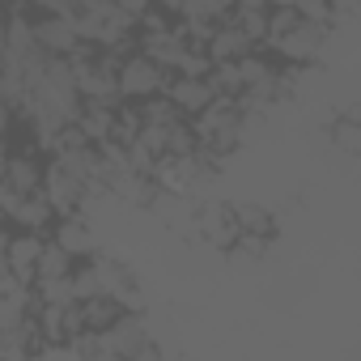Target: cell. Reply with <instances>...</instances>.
<instances>
[{
  "label": "cell",
  "mask_w": 361,
  "mask_h": 361,
  "mask_svg": "<svg viewBox=\"0 0 361 361\" xmlns=\"http://www.w3.org/2000/svg\"><path fill=\"white\" fill-rule=\"evenodd\" d=\"M196 140H200V157H209L213 166L226 161L243 140H247V115L234 98H217L200 119H192Z\"/></svg>",
  "instance_id": "cell-1"
},
{
  "label": "cell",
  "mask_w": 361,
  "mask_h": 361,
  "mask_svg": "<svg viewBox=\"0 0 361 361\" xmlns=\"http://www.w3.org/2000/svg\"><path fill=\"white\" fill-rule=\"evenodd\" d=\"M166 85H170V73L161 64H153L149 56H140V51H132L119 64V98L132 102V106H145V102L166 98Z\"/></svg>",
  "instance_id": "cell-2"
},
{
  "label": "cell",
  "mask_w": 361,
  "mask_h": 361,
  "mask_svg": "<svg viewBox=\"0 0 361 361\" xmlns=\"http://www.w3.org/2000/svg\"><path fill=\"white\" fill-rule=\"evenodd\" d=\"M0 209H5V226L18 230V234H43L51 238L56 230V209L47 204V196H13V192H0Z\"/></svg>",
  "instance_id": "cell-3"
},
{
  "label": "cell",
  "mask_w": 361,
  "mask_h": 361,
  "mask_svg": "<svg viewBox=\"0 0 361 361\" xmlns=\"http://www.w3.org/2000/svg\"><path fill=\"white\" fill-rule=\"evenodd\" d=\"M196 238H204V247H213V251H234V243H238L234 204H226V200L196 204Z\"/></svg>",
  "instance_id": "cell-4"
},
{
  "label": "cell",
  "mask_w": 361,
  "mask_h": 361,
  "mask_svg": "<svg viewBox=\"0 0 361 361\" xmlns=\"http://www.w3.org/2000/svg\"><path fill=\"white\" fill-rule=\"evenodd\" d=\"M323 43H327V26H310V22H298L268 56H276L281 64H289V68H306V64H314L319 60V51H323Z\"/></svg>",
  "instance_id": "cell-5"
},
{
  "label": "cell",
  "mask_w": 361,
  "mask_h": 361,
  "mask_svg": "<svg viewBox=\"0 0 361 361\" xmlns=\"http://www.w3.org/2000/svg\"><path fill=\"white\" fill-rule=\"evenodd\" d=\"M43 247H47L43 234H18V230H9L5 247H0V264H5V272H13L18 281L35 285V268H39Z\"/></svg>",
  "instance_id": "cell-6"
},
{
  "label": "cell",
  "mask_w": 361,
  "mask_h": 361,
  "mask_svg": "<svg viewBox=\"0 0 361 361\" xmlns=\"http://www.w3.org/2000/svg\"><path fill=\"white\" fill-rule=\"evenodd\" d=\"M166 102L183 115V119H200L213 102H217V90L209 77H170L166 85Z\"/></svg>",
  "instance_id": "cell-7"
},
{
  "label": "cell",
  "mask_w": 361,
  "mask_h": 361,
  "mask_svg": "<svg viewBox=\"0 0 361 361\" xmlns=\"http://www.w3.org/2000/svg\"><path fill=\"white\" fill-rule=\"evenodd\" d=\"M102 344L119 357V361H136L149 344H153V331H149V319L145 314H136V310H128L111 331H102Z\"/></svg>",
  "instance_id": "cell-8"
},
{
  "label": "cell",
  "mask_w": 361,
  "mask_h": 361,
  "mask_svg": "<svg viewBox=\"0 0 361 361\" xmlns=\"http://www.w3.org/2000/svg\"><path fill=\"white\" fill-rule=\"evenodd\" d=\"M77 128L90 136V145H94V149H106V145H115V136H119V106L85 102V106H81Z\"/></svg>",
  "instance_id": "cell-9"
},
{
  "label": "cell",
  "mask_w": 361,
  "mask_h": 361,
  "mask_svg": "<svg viewBox=\"0 0 361 361\" xmlns=\"http://www.w3.org/2000/svg\"><path fill=\"white\" fill-rule=\"evenodd\" d=\"M204 51H209V60H213V64H238V60H247V56H251V51H259V47H255L238 26H230V18H226V22L213 30V39H209V47H204Z\"/></svg>",
  "instance_id": "cell-10"
},
{
  "label": "cell",
  "mask_w": 361,
  "mask_h": 361,
  "mask_svg": "<svg viewBox=\"0 0 361 361\" xmlns=\"http://www.w3.org/2000/svg\"><path fill=\"white\" fill-rule=\"evenodd\" d=\"M268 18H272V5H264V0H238V5H230V26H238L259 51L268 43Z\"/></svg>",
  "instance_id": "cell-11"
},
{
  "label": "cell",
  "mask_w": 361,
  "mask_h": 361,
  "mask_svg": "<svg viewBox=\"0 0 361 361\" xmlns=\"http://www.w3.org/2000/svg\"><path fill=\"white\" fill-rule=\"evenodd\" d=\"M51 238L77 259V264H85V259H94V230H90V221L85 217H68V221H56V230H51Z\"/></svg>",
  "instance_id": "cell-12"
},
{
  "label": "cell",
  "mask_w": 361,
  "mask_h": 361,
  "mask_svg": "<svg viewBox=\"0 0 361 361\" xmlns=\"http://www.w3.org/2000/svg\"><path fill=\"white\" fill-rule=\"evenodd\" d=\"M73 272H77V259H73L56 238H47V247H43V255H39V268H35V289H39V285L68 281Z\"/></svg>",
  "instance_id": "cell-13"
},
{
  "label": "cell",
  "mask_w": 361,
  "mask_h": 361,
  "mask_svg": "<svg viewBox=\"0 0 361 361\" xmlns=\"http://www.w3.org/2000/svg\"><path fill=\"white\" fill-rule=\"evenodd\" d=\"M234 217H238V234H255V238H268L272 243V234H276L272 209H264L255 200H243V204H234Z\"/></svg>",
  "instance_id": "cell-14"
},
{
  "label": "cell",
  "mask_w": 361,
  "mask_h": 361,
  "mask_svg": "<svg viewBox=\"0 0 361 361\" xmlns=\"http://www.w3.org/2000/svg\"><path fill=\"white\" fill-rule=\"evenodd\" d=\"M331 140H336V149H344V153H361V111L336 115V119H331Z\"/></svg>",
  "instance_id": "cell-15"
},
{
  "label": "cell",
  "mask_w": 361,
  "mask_h": 361,
  "mask_svg": "<svg viewBox=\"0 0 361 361\" xmlns=\"http://www.w3.org/2000/svg\"><path fill=\"white\" fill-rule=\"evenodd\" d=\"M302 22V13H298V5H272V18H268V43H264V51H272L293 26Z\"/></svg>",
  "instance_id": "cell-16"
},
{
  "label": "cell",
  "mask_w": 361,
  "mask_h": 361,
  "mask_svg": "<svg viewBox=\"0 0 361 361\" xmlns=\"http://www.w3.org/2000/svg\"><path fill=\"white\" fill-rule=\"evenodd\" d=\"M298 13H302V22H310V26H327V30H331V18H336V9L323 5V0H302Z\"/></svg>",
  "instance_id": "cell-17"
}]
</instances>
